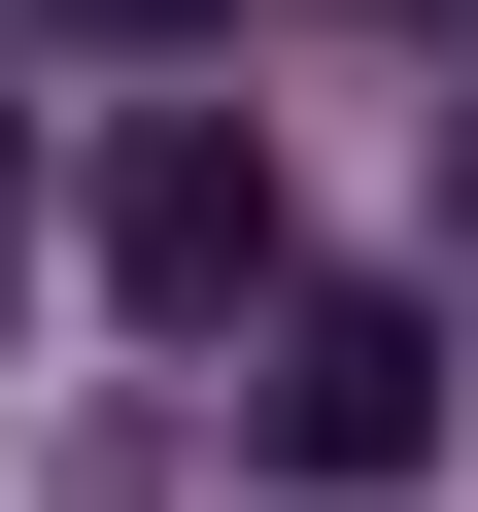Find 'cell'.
Listing matches in <instances>:
<instances>
[{
	"instance_id": "1",
	"label": "cell",
	"mask_w": 478,
	"mask_h": 512,
	"mask_svg": "<svg viewBox=\"0 0 478 512\" xmlns=\"http://www.w3.org/2000/svg\"><path fill=\"white\" fill-rule=\"evenodd\" d=\"M274 274H308V205H274V103H137V137H103V308H137V342H239Z\"/></svg>"
},
{
	"instance_id": "2",
	"label": "cell",
	"mask_w": 478,
	"mask_h": 512,
	"mask_svg": "<svg viewBox=\"0 0 478 512\" xmlns=\"http://www.w3.org/2000/svg\"><path fill=\"white\" fill-rule=\"evenodd\" d=\"M239 444H274V478H444V308H376V274H274V308H239Z\"/></svg>"
},
{
	"instance_id": "3",
	"label": "cell",
	"mask_w": 478,
	"mask_h": 512,
	"mask_svg": "<svg viewBox=\"0 0 478 512\" xmlns=\"http://www.w3.org/2000/svg\"><path fill=\"white\" fill-rule=\"evenodd\" d=\"M35 35H205V0H35Z\"/></svg>"
},
{
	"instance_id": "4",
	"label": "cell",
	"mask_w": 478,
	"mask_h": 512,
	"mask_svg": "<svg viewBox=\"0 0 478 512\" xmlns=\"http://www.w3.org/2000/svg\"><path fill=\"white\" fill-rule=\"evenodd\" d=\"M0 239H35V137H0Z\"/></svg>"
},
{
	"instance_id": "5",
	"label": "cell",
	"mask_w": 478,
	"mask_h": 512,
	"mask_svg": "<svg viewBox=\"0 0 478 512\" xmlns=\"http://www.w3.org/2000/svg\"><path fill=\"white\" fill-rule=\"evenodd\" d=\"M444 239H478V137H444Z\"/></svg>"
}]
</instances>
